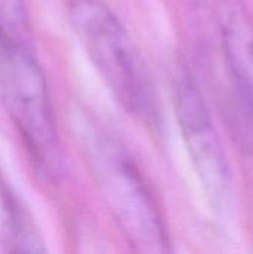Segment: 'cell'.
Instances as JSON below:
<instances>
[{
    "mask_svg": "<svg viewBox=\"0 0 253 254\" xmlns=\"http://www.w3.org/2000/svg\"><path fill=\"white\" fill-rule=\"evenodd\" d=\"M0 94L36 170L46 180H57L63 161L49 89L27 46L0 40Z\"/></svg>",
    "mask_w": 253,
    "mask_h": 254,
    "instance_id": "7a4b0ae2",
    "label": "cell"
},
{
    "mask_svg": "<svg viewBox=\"0 0 253 254\" xmlns=\"http://www.w3.org/2000/svg\"><path fill=\"white\" fill-rule=\"evenodd\" d=\"M31 28L24 0H0V40L30 45Z\"/></svg>",
    "mask_w": 253,
    "mask_h": 254,
    "instance_id": "ba28073f",
    "label": "cell"
},
{
    "mask_svg": "<svg viewBox=\"0 0 253 254\" xmlns=\"http://www.w3.org/2000/svg\"><path fill=\"white\" fill-rule=\"evenodd\" d=\"M91 161L103 198L134 254H171L152 192L121 143L107 135L97 137Z\"/></svg>",
    "mask_w": 253,
    "mask_h": 254,
    "instance_id": "3957f363",
    "label": "cell"
},
{
    "mask_svg": "<svg viewBox=\"0 0 253 254\" xmlns=\"http://www.w3.org/2000/svg\"><path fill=\"white\" fill-rule=\"evenodd\" d=\"M78 36L118 103L136 118L154 122L155 89L146 63L116 15L101 0H69Z\"/></svg>",
    "mask_w": 253,
    "mask_h": 254,
    "instance_id": "6da1fadb",
    "label": "cell"
},
{
    "mask_svg": "<svg viewBox=\"0 0 253 254\" xmlns=\"http://www.w3.org/2000/svg\"><path fill=\"white\" fill-rule=\"evenodd\" d=\"M0 205L9 254H49L45 240L18 193L0 176Z\"/></svg>",
    "mask_w": 253,
    "mask_h": 254,
    "instance_id": "8992f818",
    "label": "cell"
},
{
    "mask_svg": "<svg viewBox=\"0 0 253 254\" xmlns=\"http://www.w3.org/2000/svg\"><path fill=\"white\" fill-rule=\"evenodd\" d=\"M173 103L188 155L212 207L221 214L230 211L234 202L231 165L206 98L188 70H179L173 80Z\"/></svg>",
    "mask_w": 253,
    "mask_h": 254,
    "instance_id": "277c9868",
    "label": "cell"
},
{
    "mask_svg": "<svg viewBox=\"0 0 253 254\" xmlns=\"http://www.w3.org/2000/svg\"><path fill=\"white\" fill-rule=\"evenodd\" d=\"M224 67L253 89V21L245 0H215Z\"/></svg>",
    "mask_w": 253,
    "mask_h": 254,
    "instance_id": "5b68a950",
    "label": "cell"
},
{
    "mask_svg": "<svg viewBox=\"0 0 253 254\" xmlns=\"http://www.w3.org/2000/svg\"><path fill=\"white\" fill-rule=\"evenodd\" d=\"M219 104L231 140L243 155L253 158V89L225 70Z\"/></svg>",
    "mask_w": 253,
    "mask_h": 254,
    "instance_id": "52a82bcc",
    "label": "cell"
}]
</instances>
